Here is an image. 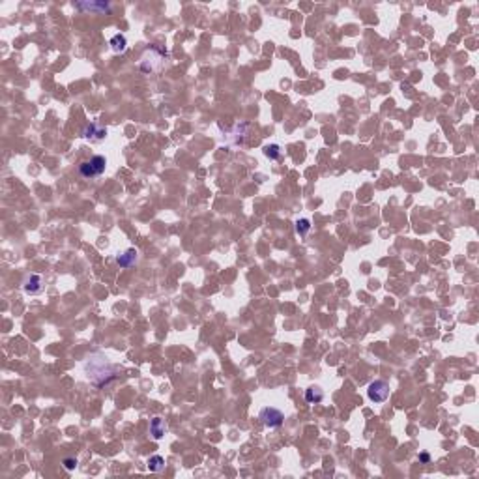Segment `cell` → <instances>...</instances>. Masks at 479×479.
I'll list each match as a JSON object with an SVG mask.
<instances>
[{"label": "cell", "mask_w": 479, "mask_h": 479, "mask_svg": "<svg viewBox=\"0 0 479 479\" xmlns=\"http://www.w3.org/2000/svg\"><path fill=\"white\" fill-rule=\"evenodd\" d=\"M419 460H421V462H425V464H427V462H429V460H430V455H429V453H421V455H419Z\"/></svg>", "instance_id": "obj_17"}, {"label": "cell", "mask_w": 479, "mask_h": 479, "mask_svg": "<svg viewBox=\"0 0 479 479\" xmlns=\"http://www.w3.org/2000/svg\"><path fill=\"white\" fill-rule=\"evenodd\" d=\"M367 395L372 402H384L389 397V384L386 380H374L367 387Z\"/></svg>", "instance_id": "obj_5"}, {"label": "cell", "mask_w": 479, "mask_h": 479, "mask_svg": "<svg viewBox=\"0 0 479 479\" xmlns=\"http://www.w3.org/2000/svg\"><path fill=\"white\" fill-rule=\"evenodd\" d=\"M305 400L311 402V404H318V402L324 400V391H322L318 386H311L307 391H305Z\"/></svg>", "instance_id": "obj_11"}, {"label": "cell", "mask_w": 479, "mask_h": 479, "mask_svg": "<svg viewBox=\"0 0 479 479\" xmlns=\"http://www.w3.org/2000/svg\"><path fill=\"white\" fill-rule=\"evenodd\" d=\"M83 137L85 139H90V141H103L107 137V129L98 126V124H88L83 129Z\"/></svg>", "instance_id": "obj_7"}, {"label": "cell", "mask_w": 479, "mask_h": 479, "mask_svg": "<svg viewBox=\"0 0 479 479\" xmlns=\"http://www.w3.org/2000/svg\"><path fill=\"white\" fill-rule=\"evenodd\" d=\"M165 468V458L161 455H154L148 458V470L150 472H161Z\"/></svg>", "instance_id": "obj_13"}, {"label": "cell", "mask_w": 479, "mask_h": 479, "mask_svg": "<svg viewBox=\"0 0 479 479\" xmlns=\"http://www.w3.org/2000/svg\"><path fill=\"white\" fill-rule=\"evenodd\" d=\"M111 49L115 51V53H122V51H126V45H128V40H126V36L124 34H115V36L111 38Z\"/></svg>", "instance_id": "obj_12"}, {"label": "cell", "mask_w": 479, "mask_h": 479, "mask_svg": "<svg viewBox=\"0 0 479 479\" xmlns=\"http://www.w3.org/2000/svg\"><path fill=\"white\" fill-rule=\"evenodd\" d=\"M62 464H64L66 470H70V472H72V470H75V468H77V464H79V462H77V458L68 457V458H64V460H62Z\"/></svg>", "instance_id": "obj_16"}, {"label": "cell", "mask_w": 479, "mask_h": 479, "mask_svg": "<svg viewBox=\"0 0 479 479\" xmlns=\"http://www.w3.org/2000/svg\"><path fill=\"white\" fill-rule=\"evenodd\" d=\"M165 58H167V53L163 49H159L158 45H150L148 49L144 51L143 58L139 62V68L144 73H156L163 68Z\"/></svg>", "instance_id": "obj_2"}, {"label": "cell", "mask_w": 479, "mask_h": 479, "mask_svg": "<svg viewBox=\"0 0 479 479\" xmlns=\"http://www.w3.org/2000/svg\"><path fill=\"white\" fill-rule=\"evenodd\" d=\"M258 419H260V421H262V425H264V427H268V429H277V427H281V425H283V421H285V414H283L281 410H277V408L266 406V408H262V410H260Z\"/></svg>", "instance_id": "obj_4"}, {"label": "cell", "mask_w": 479, "mask_h": 479, "mask_svg": "<svg viewBox=\"0 0 479 479\" xmlns=\"http://www.w3.org/2000/svg\"><path fill=\"white\" fill-rule=\"evenodd\" d=\"M83 367H85L86 378L96 387L107 386L109 382H113L118 376V367L109 363V359L103 354H92Z\"/></svg>", "instance_id": "obj_1"}, {"label": "cell", "mask_w": 479, "mask_h": 479, "mask_svg": "<svg viewBox=\"0 0 479 479\" xmlns=\"http://www.w3.org/2000/svg\"><path fill=\"white\" fill-rule=\"evenodd\" d=\"M23 290H25L27 294H30V296L42 292V290H43L42 275H38V273H30L29 277L23 281Z\"/></svg>", "instance_id": "obj_6"}, {"label": "cell", "mask_w": 479, "mask_h": 479, "mask_svg": "<svg viewBox=\"0 0 479 479\" xmlns=\"http://www.w3.org/2000/svg\"><path fill=\"white\" fill-rule=\"evenodd\" d=\"M150 432H152V436L156 438V440L163 438V434L167 432V425H165V421L161 419V417H154V419H152Z\"/></svg>", "instance_id": "obj_10"}, {"label": "cell", "mask_w": 479, "mask_h": 479, "mask_svg": "<svg viewBox=\"0 0 479 479\" xmlns=\"http://www.w3.org/2000/svg\"><path fill=\"white\" fill-rule=\"evenodd\" d=\"M105 167H107V159L103 158V156H94L92 159L83 161V163L79 165V172H81V176H85V178H96V176L103 174Z\"/></svg>", "instance_id": "obj_3"}, {"label": "cell", "mask_w": 479, "mask_h": 479, "mask_svg": "<svg viewBox=\"0 0 479 479\" xmlns=\"http://www.w3.org/2000/svg\"><path fill=\"white\" fill-rule=\"evenodd\" d=\"M137 258H139V253H137V249H128L124 251L122 255H118L116 257V264L120 266V268H131V266L137 262Z\"/></svg>", "instance_id": "obj_9"}, {"label": "cell", "mask_w": 479, "mask_h": 479, "mask_svg": "<svg viewBox=\"0 0 479 479\" xmlns=\"http://www.w3.org/2000/svg\"><path fill=\"white\" fill-rule=\"evenodd\" d=\"M309 230H311V221H309V219H298V221H296V232H298L300 236H305Z\"/></svg>", "instance_id": "obj_15"}, {"label": "cell", "mask_w": 479, "mask_h": 479, "mask_svg": "<svg viewBox=\"0 0 479 479\" xmlns=\"http://www.w3.org/2000/svg\"><path fill=\"white\" fill-rule=\"evenodd\" d=\"M75 8L77 10H86V12H105V14H109L113 10V6L109 2H77Z\"/></svg>", "instance_id": "obj_8"}, {"label": "cell", "mask_w": 479, "mask_h": 479, "mask_svg": "<svg viewBox=\"0 0 479 479\" xmlns=\"http://www.w3.org/2000/svg\"><path fill=\"white\" fill-rule=\"evenodd\" d=\"M264 156H266L268 159H272V161L279 159V158H281L279 144H266V146H264Z\"/></svg>", "instance_id": "obj_14"}]
</instances>
